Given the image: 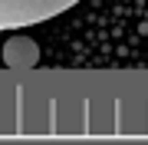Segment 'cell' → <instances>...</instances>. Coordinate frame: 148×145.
Listing matches in <instances>:
<instances>
[{"label":"cell","mask_w":148,"mask_h":145,"mask_svg":"<svg viewBox=\"0 0 148 145\" xmlns=\"http://www.w3.org/2000/svg\"><path fill=\"white\" fill-rule=\"evenodd\" d=\"M79 0H0V30H20L53 20Z\"/></svg>","instance_id":"cell-1"},{"label":"cell","mask_w":148,"mask_h":145,"mask_svg":"<svg viewBox=\"0 0 148 145\" xmlns=\"http://www.w3.org/2000/svg\"><path fill=\"white\" fill-rule=\"evenodd\" d=\"M3 63L10 66V69H33V66L40 63V46L36 40L23 36V33H16L3 43Z\"/></svg>","instance_id":"cell-2"}]
</instances>
